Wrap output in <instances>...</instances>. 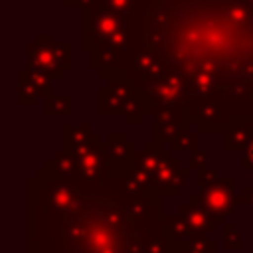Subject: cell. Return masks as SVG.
Listing matches in <instances>:
<instances>
[]
</instances>
